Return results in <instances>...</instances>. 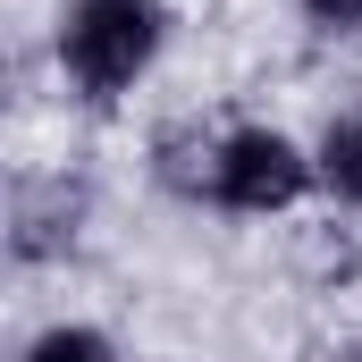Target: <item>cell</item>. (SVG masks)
<instances>
[{
  "label": "cell",
  "mask_w": 362,
  "mask_h": 362,
  "mask_svg": "<svg viewBox=\"0 0 362 362\" xmlns=\"http://www.w3.org/2000/svg\"><path fill=\"white\" fill-rule=\"evenodd\" d=\"M160 59V0H76L59 17V68L85 101H118Z\"/></svg>",
  "instance_id": "obj_1"
},
{
  "label": "cell",
  "mask_w": 362,
  "mask_h": 362,
  "mask_svg": "<svg viewBox=\"0 0 362 362\" xmlns=\"http://www.w3.org/2000/svg\"><path fill=\"white\" fill-rule=\"evenodd\" d=\"M320 177V160L295 144V135H278V127H236V135H219V152H211V202H228V211H245V219H270L286 202H303Z\"/></svg>",
  "instance_id": "obj_2"
},
{
  "label": "cell",
  "mask_w": 362,
  "mask_h": 362,
  "mask_svg": "<svg viewBox=\"0 0 362 362\" xmlns=\"http://www.w3.org/2000/svg\"><path fill=\"white\" fill-rule=\"evenodd\" d=\"M312 160H320V185H329V194H346V202L362 211V118H337V127L320 135V152H312Z\"/></svg>",
  "instance_id": "obj_3"
},
{
  "label": "cell",
  "mask_w": 362,
  "mask_h": 362,
  "mask_svg": "<svg viewBox=\"0 0 362 362\" xmlns=\"http://www.w3.org/2000/svg\"><path fill=\"white\" fill-rule=\"evenodd\" d=\"M17 362H118V354H110V337H101V329L68 320V329H42V337H34Z\"/></svg>",
  "instance_id": "obj_4"
},
{
  "label": "cell",
  "mask_w": 362,
  "mask_h": 362,
  "mask_svg": "<svg viewBox=\"0 0 362 362\" xmlns=\"http://www.w3.org/2000/svg\"><path fill=\"white\" fill-rule=\"evenodd\" d=\"M320 25H337V34H362V0H303Z\"/></svg>",
  "instance_id": "obj_5"
}]
</instances>
